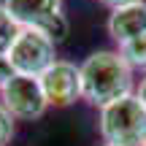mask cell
Returning <instances> with one entry per match:
<instances>
[{"label": "cell", "instance_id": "cell-5", "mask_svg": "<svg viewBox=\"0 0 146 146\" xmlns=\"http://www.w3.org/2000/svg\"><path fill=\"white\" fill-rule=\"evenodd\" d=\"M41 89L49 108H70L76 100H81V76L78 65L70 60H57L41 78Z\"/></svg>", "mask_w": 146, "mask_h": 146}, {"label": "cell", "instance_id": "cell-2", "mask_svg": "<svg viewBox=\"0 0 146 146\" xmlns=\"http://www.w3.org/2000/svg\"><path fill=\"white\" fill-rule=\"evenodd\" d=\"M98 133L108 146L146 143V108L135 98V92L98 108Z\"/></svg>", "mask_w": 146, "mask_h": 146}, {"label": "cell", "instance_id": "cell-15", "mask_svg": "<svg viewBox=\"0 0 146 146\" xmlns=\"http://www.w3.org/2000/svg\"><path fill=\"white\" fill-rule=\"evenodd\" d=\"M100 146H108V143H100Z\"/></svg>", "mask_w": 146, "mask_h": 146}, {"label": "cell", "instance_id": "cell-10", "mask_svg": "<svg viewBox=\"0 0 146 146\" xmlns=\"http://www.w3.org/2000/svg\"><path fill=\"white\" fill-rule=\"evenodd\" d=\"M19 35V25L14 22V16L5 11V5L0 3V54H8L11 43Z\"/></svg>", "mask_w": 146, "mask_h": 146}, {"label": "cell", "instance_id": "cell-14", "mask_svg": "<svg viewBox=\"0 0 146 146\" xmlns=\"http://www.w3.org/2000/svg\"><path fill=\"white\" fill-rule=\"evenodd\" d=\"M103 5H108L111 11L114 8H119V5H130V3H143V0H100Z\"/></svg>", "mask_w": 146, "mask_h": 146}, {"label": "cell", "instance_id": "cell-4", "mask_svg": "<svg viewBox=\"0 0 146 146\" xmlns=\"http://www.w3.org/2000/svg\"><path fill=\"white\" fill-rule=\"evenodd\" d=\"M0 103L8 108V114L14 119H22V122L41 119L49 108L46 98H43V89H41V81L35 76H19V73H14L0 87Z\"/></svg>", "mask_w": 146, "mask_h": 146}, {"label": "cell", "instance_id": "cell-12", "mask_svg": "<svg viewBox=\"0 0 146 146\" xmlns=\"http://www.w3.org/2000/svg\"><path fill=\"white\" fill-rule=\"evenodd\" d=\"M14 76V68H11V62H8V57L5 54H0V87H3L8 78Z\"/></svg>", "mask_w": 146, "mask_h": 146}, {"label": "cell", "instance_id": "cell-7", "mask_svg": "<svg viewBox=\"0 0 146 146\" xmlns=\"http://www.w3.org/2000/svg\"><path fill=\"white\" fill-rule=\"evenodd\" d=\"M3 5L19 27H41L62 14V0H3Z\"/></svg>", "mask_w": 146, "mask_h": 146}, {"label": "cell", "instance_id": "cell-6", "mask_svg": "<svg viewBox=\"0 0 146 146\" xmlns=\"http://www.w3.org/2000/svg\"><path fill=\"white\" fill-rule=\"evenodd\" d=\"M106 30H108L111 41L116 43V49L135 41L138 35H143L146 33V0L143 3H130V5L114 8L108 14Z\"/></svg>", "mask_w": 146, "mask_h": 146}, {"label": "cell", "instance_id": "cell-13", "mask_svg": "<svg viewBox=\"0 0 146 146\" xmlns=\"http://www.w3.org/2000/svg\"><path fill=\"white\" fill-rule=\"evenodd\" d=\"M135 98L143 103V108H146V73L141 78H138V84H135Z\"/></svg>", "mask_w": 146, "mask_h": 146}, {"label": "cell", "instance_id": "cell-9", "mask_svg": "<svg viewBox=\"0 0 146 146\" xmlns=\"http://www.w3.org/2000/svg\"><path fill=\"white\" fill-rule=\"evenodd\" d=\"M38 30H41L54 46H60V43H65V41H68V35H70V22H68V16H65V14H57V16H52L49 22H43Z\"/></svg>", "mask_w": 146, "mask_h": 146}, {"label": "cell", "instance_id": "cell-8", "mask_svg": "<svg viewBox=\"0 0 146 146\" xmlns=\"http://www.w3.org/2000/svg\"><path fill=\"white\" fill-rule=\"evenodd\" d=\"M119 54L127 60V65H130L133 70H143L146 73V33L138 35L135 41L119 46Z\"/></svg>", "mask_w": 146, "mask_h": 146}, {"label": "cell", "instance_id": "cell-16", "mask_svg": "<svg viewBox=\"0 0 146 146\" xmlns=\"http://www.w3.org/2000/svg\"><path fill=\"white\" fill-rule=\"evenodd\" d=\"M143 146H146V143H143Z\"/></svg>", "mask_w": 146, "mask_h": 146}, {"label": "cell", "instance_id": "cell-3", "mask_svg": "<svg viewBox=\"0 0 146 146\" xmlns=\"http://www.w3.org/2000/svg\"><path fill=\"white\" fill-rule=\"evenodd\" d=\"M5 57H8L14 73L41 78L43 73L57 62V46L38 27H19V35L11 43Z\"/></svg>", "mask_w": 146, "mask_h": 146}, {"label": "cell", "instance_id": "cell-1", "mask_svg": "<svg viewBox=\"0 0 146 146\" xmlns=\"http://www.w3.org/2000/svg\"><path fill=\"white\" fill-rule=\"evenodd\" d=\"M81 76V100L95 108L122 100L135 92V76L119 49H98L87 54L78 65Z\"/></svg>", "mask_w": 146, "mask_h": 146}, {"label": "cell", "instance_id": "cell-11", "mask_svg": "<svg viewBox=\"0 0 146 146\" xmlns=\"http://www.w3.org/2000/svg\"><path fill=\"white\" fill-rule=\"evenodd\" d=\"M14 122H16V119L8 114V108L0 103V146H8L11 141H14V133H16Z\"/></svg>", "mask_w": 146, "mask_h": 146}]
</instances>
